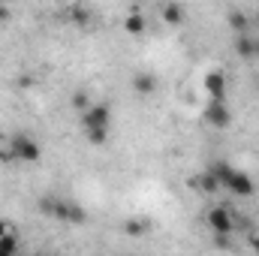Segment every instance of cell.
Here are the masks:
<instances>
[{"instance_id": "9", "label": "cell", "mask_w": 259, "mask_h": 256, "mask_svg": "<svg viewBox=\"0 0 259 256\" xmlns=\"http://www.w3.org/2000/svg\"><path fill=\"white\" fill-rule=\"evenodd\" d=\"M235 55L244 61H253V58H259V42L250 33H235Z\"/></svg>"}, {"instance_id": "20", "label": "cell", "mask_w": 259, "mask_h": 256, "mask_svg": "<svg viewBox=\"0 0 259 256\" xmlns=\"http://www.w3.org/2000/svg\"><path fill=\"white\" fill-rule=\"evenodd\" d=\"M250 250L259 253V232H256V235H250Z\"/></svg>"}, {"instance_id": "13", "label": "cell", "mask_w": 259, "mask_h": 256, "mask_svg": "<svg viewBox=\"0 0 259 256\" xmlns=\"http://www.w3.org/2000/svg\"><path fill=\"white\" fill-rule=\"evenodd\" d=\"M145 27H148V21H145V15H142V12H130L127 18H124V30H127L130 36H142V33H145Z\"/></svg>"}, {"instance_id": "4", "label": "cell", "mask_w": 259, "mask_h": 256, "mask_svg": "<svg viewBox=\"0 0 259 256\" xmlns=\"http://www.w3.org/2000/svg\"><path fill=\"white\" fill-rule=\"evenodd\" d=\"M205 223L214 235H229L235 232V220H232V211L226 205H211L208 214H205Z\"/></svg>"}, {"instance_id": "7", "label": "cell", "mask_w": 259, "mask_h": 256, "mask_svg": "<svg viewBox=\"0 0 259 256\" xmlns=\"http://www.w3.org/2000/svg\"><path fill=\"white\" fill-rule=\"evenodd\" d=\"M69 205H72V202H64V199H58V196L39 199L42 214H49V217H55V220H64V223H66V217H69Z\"/></svg>"}, {"instance_id": "21", "label": "cell", "mask_w": 259, "mask_h": 256, "mask_svg": "<svg viewBox=\"0 0 259 256\" xmlns=\"http://www.w3.org/2000/svg\"><path fill=\"white\" fill-rule=\"evenodd\" d=\"M9 15H12V12H9V6H0V21H6Z\"/></svg>"}, {"instance_id": "1", "label": "cell", "mask_w": 259, "mask_h": 256, "mask_svg": "<svg viewBox=\"0 0 259 256\" xmlns=\"http://www.w3.org/2000/svg\"><path fill=\"white\" fill-rule=\"evenodd\" d=\"M81 130L91 145H106L112 133V109L106 103H91L81 112Z\"/></svg>"}, {"instance_id": "11", "label": "cell", "mask_w": 259, "mask_h": 256, "mask_svg": "<svg viewBox=\"0 0 259 256\" xmlns=\"http://www.w3.org/2000/svg\"><path fill=\"white\" fill-rule=\"evenodd\" d=\"M193 190L205 193V196H211V193L220 190V181H217V175L208 169V172H202V175H196V178H193Z\"/></svg>"}, {"instance_id": "10", "label": "cell", "mask_w": 259, "mask_h": 256, "mask_svg": "<svg viewBox=\"0 0 259 256\" xmlns=\"http://www.w3.org/2000/svg\"><path fill=\"white\" fill-rule=\"evenodd\" d=\"M157 84H160V81H157L154 72H136L133 81H130V88H133L139 97H151V94L157 91Z\"/></svg>"}, {"instance_id": "12", "label": "cell", "mask_w": 259, "mask_h": 256, "mask_svg": "<svg viewBox=\"0 0 259 256\" xmlns=\"http://www.w3.org/2000/svg\"><path fill=\"white\" fill-rule=\"evenodd\" d=\"M226 24H229L235 33H247V30H250V15H244L241 9H232V12L226 15Z\"/></svg>"}, {"instance_id": "2", "label": "cell", "mask_w": 259, "mask_h": 256, "mask_svg": "<svg viewBox=\"0 0 259 256\" xmlns=\"http://www.w3.org/2000/svg\"><path fill=\"white\" fill-rule=\"evenodd\" d=\"M211 172L217 175L220 187H226V190L232 193V196H238V199H247V196H253V193H256L253 178H250L247 172L235 169V166H232V163H226V160H217V163L211 166Z\"/></svg>"}, {"instance_id": "18", "label": "cell", "mask_w": 259, "mask_h": 256, "mask_svg": "<svg viewBox=\"0 0 259 256\" xmlns=\"http://www.w3.org/2000/svg\"><path fill=\"white\" fill-rule=\"evenodd\" d=\"M88 220V214L78 208V205H69V217H66V223H84Z\"/></svg>"}, {"instance_id": "5", "label": "cell", "mask_w": 259, "mask_h": 256, "mask_svg": "<svg viewBox=\"0 0 259 256\" xmlns=\"http://www.w3.org/2000/svg\"><path fill=\"white\" fill-rule=\"evenodd\" d=\"M202 118H205V124H208V127L226 130L229 124H232V112H229V103H226V100H211V103L205 106Z\"/></svg>"}, {"instance_id": "15", "label": "cell", "mask_w": 259, "mask_h": 256, "mask_svg": "<svg viewBox=\"0 0 259 256\" xmlns=\"http://www.w3.org/2000/svg\"><path fill=\"white\" fill-rule=\"evenodd\" d=\"M69 15H72V24H78V27H84V24L91 21V12H88L84 6H72Z\"/></svg>"}, {"instance_id": "17", "label": "cell", "mask_w": 259, "mask_h": 256, "mask_svg": "<svg viewBox=\"0 0 259 256\" xmlns=\"http://www.w3.org/2000/svg\"><path fill=\"white\" fill-rule=\"evenodd\" d=\"M124 229H127L133 238H139V235H145L148 223H145V220H127V223H124Z\"/></svg>"}, {"instance_id": "8", "label": "cell", "mask_w": 259, "mask_h": 256, "mask_svg": "<svg viewBox=\"0 0 259 256\" xmlns=\"http://www.w3.org/2000/svg\"><path fill=\"white\" fill-rule=\"evenodd\" d=\"M160 15H163V21H166L169 27H181V24L187 21V9H184L178 0H169V3H163Z\"/></svg>"}, {"instance_id": "3", "label": "cell", "mask_w": 259, "mask_h": 256, "mask_svg": "<svg viewBox=\"0 0 259 256\" xmlns=\"http://www.w3.org/2000/svg\"><path fill=\"white\" fill-rule=\"evenodd\" d=\"M9 157H12L15 163H39V160H42V148H39V142H36L33 136L15 133V136L9 139Z\"/></svg>"}, {"instance_id": "14", "label": "cell", "mask_w": 259, "mask_h": 256, "mask_svg": "<svg viewBox=\"0 0 259 256\" xmlns=\"http://www.w3.org/2000/svg\"><path fill=\"white\" fill-rule=\"evenodd\" d=\"M15 253H18V235L15 232L0 235V256H15Z\"/></svg>"}, {"instance_id": "19", "label": "cell", "mask_w": 259, "mask_h": 256, "mask_svg": "<svg viewBox=\"0 0 259 256\" xmlns=\"http://www.w3.org/2000/svg\"><path fill=\"white\" fill-rule=\"evenodd\" d=\"M6 232H15V226L9 220H0V235H6Z\"/></svg>"}, {"instance_id": "6", "label": "cell", "mask_w": 259, "mask_h": 256, "mask_svg": "<svg viewBox=\"0 0 259 256\" xmlns=\"http://www.w3.org/2000/svg\"><path fill=\"white\" fill-rule=\"evenodd\" d=\"M202 88H205V94H208L211 100H226L229 78H226V72H223V69H211V72H205Z\"/></svg>"}, {"instance_id": "16", "label": "cell", "mask_w": 259, "mask_h": 256, "mask_svg": "<svg viewBox=\"0 0 259 256\" xmlns=\"http://www.w3.org/2000/svg\"><path fill=\"white\" fill-rule=\"evenodd\" d=\"M88 106H91V97H88L84 91H75V94H72V109H75V112L81 115V112H84Z\"/></svg>"}]
</instances>
